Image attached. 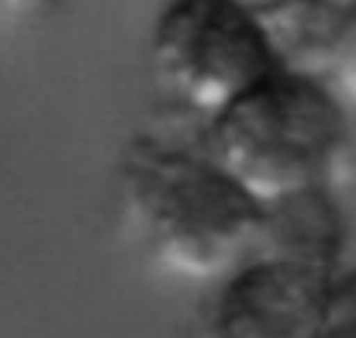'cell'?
Wrapping results in <instances>:
<instances>
[{"mask_svg": "<svg viewBox=\"0 0 356 338\" xmlns=\"http://www.w3.org/2000/svg\"><path fill=\"white\" fill-rule=\"evenodd\" d=\"M118 194L142 252L173 280L218 283L252 255L263 204L208 149L135 138L121 155Z\"/></svg>", "mask_w": 356, "mask_h": 338, "instance_id": "6da1fadb", "label": "cell"}, {"mask_svg": "<svg viewBox=\"0 0 356 338\" xmlns=\"http://www.w3.org/2000/svg\"><path fill=\"white\" fill-rule=\"evenodd\" d=\"M204 149L256 204L325 187L346 149L343 101L322 76L273 69L204 124Z\"/></svg>", "mask_w": 356, "mask_h": 338, "instance_id": "7a4b0ae2", "label": "cell"}, {"mask_svg": "<svg viewBox=\"0 0 356 338\" xmlns=\"http://www.w3.org/2000/svg\"><path fill=\"white\" fill-rule=\"evenodd\" d=\"M149 62L166 101L204 124L280 69L256 14L236 0H166Z\"/></svg>", "mask_w": 356, "mask_h": 338, "instance_id": "3957f363", "label": "cell"}, {"mask_svg": "<svg viewBox=\"0 0 356 338\" xmlns=\"http://www.w3.org/2000/svg\"><path fill=\"white\" fill-rule=\"evenodd\" d=\"M329 280L298 266L249 255L208 307V338H322Z\"/></svg>", "mask_w": 356, "mask_h": 338, "instance_id": "277c9868", "label": "cell"}, {"mask_svg": "<svg viewBox=\"0 0 356 338\" xmlns=\"http://www.w3.org/2000/svg\"><path fill=\"white\" fill-rule=\"evenodd\" d=\"M346 221L329 187H312L273 204H263L252 255L298 266L318 280H336L343 269Z\"/></svg>", "mask_w": 356, "mask_h": 338, "instance_id": "5b68a950", "label": "cell"}, {"mask_svg": "<svg viewBox=\"0 0 356 338\" xmlns=\"http://www.w3.org/2000/svg\"><path fill=\"white\" fill-rule=\"evenodd\" d=\"M339 14H343L339 0H284L280 7L259 14L256 21L280 69L325 80V59Z\"/></svg>", "mask_w": 356, "mask_h": 338, "instance_id": "8992f818", "label": "cell"}, {"mask_svg": "<svg viewBox=\"0 0 356 338\" xmlns=\"http://www.w3.org/2000/svg\"><path fill=\"white\" fill-rule=\"evenodd\" d=\"M325 83L339 101L356 104V3H343L325 59Z\"/></svg>", "mask_w": 356, "mask_h": 338, "instance_id": "52a82bcc", "label": "cell"}, {"mask_svg": "<svg viewBox=\"0 0 356 338\" xmlns=\"http://www.w3.org/2000/svg\"><path fill=\"white\" fill-rule=\"evenodd\" d=\"M322 338H356V266H343L329 283Z\"/></svg>", "mask_w": 356, "mask_h": 338, "instance_id": "ba28073f", "label": "cell"}, {"mask_svg": "<svg viewBox=\"0 0 356 338\" xmlns=\"http://www.w3.org/2000/svg\"><path fill=\"white\" fill-rule=\"evenodd\" d=\"M59 0H0V28H24L49 17Z\"/></svg>", "mask_w": 356, "mask_h": 338, "instance_id": "9c48e42d", "label": "cell"}, {"mask_svg": "<svg viewBox=\"0 0 356 338\" xmlns=\"http://www.w3.org/2000/svg\"><path fill=\"white\" fill-rule=\"evenodd\" d=\"M236 3H242V7L249 10V14H256V17H259V14H266V10L280 7L284 0H236Z\"/></svg>", "mask_w": 356, "mask_h": 338, "instance_id": "30bf717a", "label": "cell"}, {"mask_svg": "<svg viewBox=\"0 0 356 338\" xmlns=\"http://www.w3.org/2000/svg\"><path fill=\"white\" fill-rule=\"evenodd\" d=\"M339 3H356V0H339Z\"/></svg>", "mask_w": 356, "mask_h": 338, "instance_id": "8fae6325", "label": "cell"}]
</instances>
